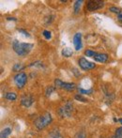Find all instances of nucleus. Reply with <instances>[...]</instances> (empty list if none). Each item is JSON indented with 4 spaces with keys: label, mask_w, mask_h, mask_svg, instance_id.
Returning <instances> with one entry per match:
<instances>
[{
    "label": "nucleus",
    "mask_w": 122,
    "mask_h": 138,
    "mask_svg": "<svg viewBox=\"0 0 122 138\" xmlns=\"http://www.w3.org/2000/svg\"><path fill=\"white\" fill-rule=\"evenodd\" d=\"M94 60L97 62H101V63H105L108 60V55L106 54H102V53H95V55H93Z\"/></svg>",
    "instance_id": "10"
},
{
    "label": "nucleus",
    "mask_w": 122,
    "mask_h": 138,
    "mask_svg": "<svg viewBox=\"0 0 122 138\" xmlns=\"http://www.w3.org/2000/svg\"><path fill=\"white\" fill-rule=\"evenodd\" d=\"M72 110H73V106L71 103H66L60 109H59V115L62 117H69L72 114Z\"/></svg>",
    "instance_id": "6"
},
{
    "label": "nucleus",
    "mask_w": 122,
    "mask_h": 138,
    "mask_svg": "<svg viewBox=\"0 0 122 138\" xmlns=\"http://www.w3.org/2000/svg\"><path fill=\"white\" fill-rule=\"evenodd\" d=\"M19 31H20V32H22V33H24V35H25V36H27V37H29V34H28L26 31H25V30H23V29H19Z\"/></svg>",
    "instance_id": "26"
},
{
    "label": "nucleus",
    "mask_w": 122,
    "mask_h": 138,
    "mask_svg": "<svg viewBox=\"0 0 122 138\" xmlns=\"http://www.w3.org/2000/svg\"><path fill=\"white\" fill-rule=\"evenodd\" d=\"M53 118L51 114L49 113H44L43 115L40 116L37 119L35 120L34 124H35L36 128L39 130H42L45 127H47L51 122H52Z\"/></svg>",
    "instance_id": "2"
},
{
    "label": "nucleus",
    "mask_w": 122,
    "mask_h": 138,
    "mask_svg": "<svg viewBox=\"0 0 122 138\" xmlns=\"http://www.w3.org/2000/svg\"><path fill=\"white\" fill-rule=\"evenodd\" d=\"M95 53L94 51H91V50H86L85 51V55H87V56H89V57H93V55H95Z\"/></svg>",
    "instance_id": "23"
},
{
    "label": "nucleus",
    "mask_w": 122,
    "mask_h": 138,
    "mask_svg": "<svg viewBox=\"0 0 122 138\" xmlns=\"http://www.w3.org/2000/svg\"><path fill=\"white\" fill-rule=\"evenodd\" d=\"M49 137L50 138H62V136H61L60 132H59L58 131H53L52 132L50 133Z\"/></svg>",
    "instance_id": "15"
},
{
    "label": "nucleus",
    "mask_w": 122,
    "mask_h": 138,
    "mask_svg": "<svg viewBox=\"0 0 122 138\" xmlns=\"http://www.w3.org/2000/svg\"><path fill=\"white\" fill-rule=\"evenodd\" d=\"M118 121H119V122H120V123H121V124H122V118H120V119H119V120H118Z\"/></svg>",
    "instance_id": "28"
},
{
    "label": "nucleus",
    "mask_w": 122,
    "mask_h": 138,
    "mask_svg": "<svg viewBox=\"0 0 122 138\" xmlns=\"http://www.w3.org/2000/svg\"><path fill=\"white\" fill-rule=\"evenodd\" d=\"M75 99H76V100H78V101H80V102H83V103H87V99H86V98H84L81 94H79V95H75Z\"/></svg>",
    "instance_id": "22"
},
{
    "label": "nucleus",
    "mask_w": 122,
    "mask_h": 138,
    "mask_svg": "<svg viewBox=\"0 0 122 138\" xmlns=\"http://www.w3.org/2000/svg\"><path fill=\"white\" fill-rule=\"evenodd\" d=\"M113 138H122V127H119L115 130V135Z\"/></svg>",
    "instance_id": "16"
},
{
    "label": "nucleus",
    "mask_w": 122,
    "mask_h": 138,
    "mask_svg": "<svg viewBox=\"0 0 122 138\" xmlns=\"http://www.w3.org/2000/svg\"><path fill=\"white\" fill-rule=\"evenodd\" d=\"M54 86L65 89L67 91H72L76 88V85L74 83H66V82H62L59 79H55L54 80Z\"/></svg>",
    "instance_id": "3"
},
{
    "label": "nucleus",
    "mask_w": 122,
    "mask_h": 138,
    "mask_svg": "<svg viewBox=\"0 0 122 138\" xmlns=\"http://www.w3.org/2000/svg\"><path fill=\"white\" fill-rule=\"evenodd\" d=\"M33 102H34V99H33L32 96H30V95L23 96L22 99H21V104H22L23 106H25V107L31 106L32 104H33Z\"/></svg>",
    "instance_id": "8"
},
{
    "label": "nucleus",
    "mask_w": 122,
    "mask_h": 138,
    "mask_svg": "<svg viewBox=\"0 0 122 138\" xmlns=\"http://www.w3.org/2000/svg\"><path fill=\"white\" fill-rule=\"evenodd\" d=\"M62 55L64 56H66V57H70V56H71V55H72V51L70 49H69V48H65L62 51Z\"/></svg>",
    "instance_id": "14"
},
{
    "label": "nucleus",
    "mask_w": 122,
    "mask_h": 138,
    "mask_svg": "<svg viewBox=\"0 0 122 138\" xmlns=\"http://www.w3.org/2000/svg\"><path fill=\"white\" fill-rule=\"evenodd\" d=\"M104 7V2L103 1H99V0H91L87 2V5L86 9L88 11H95L97 9H100Z\"/></svg>",
    "instance_id": "4"
},
{
    "label": "nucleus",
    "mask_w": 122,
    "mask_h": 138,
    "mask_svg": "<svg viewBox=\"0 0 122 138\" xmlns=\"http://www.w3.org/2000/svg\"><path fill=\"white\" fill-rule=\"evenodd\" d=\"M117 19H118V21L122 22V9H121V11L117 14Z\"/></svg>",
    "instance_id": "25"
},
{
    "label": "nucleus",
    "mask_w": 122,
    "mask_h": 138,
    "mask_svg": "<svg viewBox=\"0 0 122 138\" xmlns=\"http://www.w3.org/2000/svg\"><path fill=\"white\" fill-rule=\"evenodd\" d=\"M83 3V1L82 0H80V1H76L75 2V4H74V6H73V9H74V13L75 14H77L79 12V10H80V7H81V4Z\"/></svg>",
    "instance_id": "13"
},
{
    "label": "nucleus",
    "mask_w": 122,
    "mask_h": 138,
    "mask_svg": "<svg viewBox=\"0 0 122 138\" xmlns=\"http://www.w3.org/2000/svg\"><path fill=\"white\" fill-rule=\"evenodd\" d=\"M25 68V66H23L21 63H16L14 66H13V71H20Z\"/></svg>",
    "instance_id": "18"
},
{
    "label": "nucleus",
    "mask_w": 122,
    "mask_h": 138,
    "mask_svg": "<svg viewBox=\"0 0 122 138\" xmlns=\"http://www.w3.org/2000/svg\"><path fill=\"white\" fill-rule=\"evenodd\" d=\"M109 10L111 11V12H113V13H116V15L121 11V9H119V8H116V7H111Z\"/></svg>",
    "instance_id": "21"
},
{
    "label": "nucleus",
    "mask_w": 122,
    "mask_h": 138,
    "mask_svg": "<svg viewBox=\"0 0 122 138\" xmlns=\"http://www.w3.org/2000/svg\"><path fill=\"white\" fill-rule=\"evenodd\" d=\"M53 91H54V86H49L46 89V96H50Z\"/></svg>",
    "instance_id": "24"
},
{
    "label": "nucleus",
    "mask_w": 122,
    "mask_h": 138,
    "mask_svg": "<svg viewBox=\"0 0 122 138\" xmlns=\"http://www.w3.org/2000/svg\"><path fill=\"white\" fill-rule=\"evenodd\" d=\"M27 76L25 72H19L14 76V83L18 88H23L26 86Z\"/></svg>",
    "instance_id": "5"
},
{
    "label": "nucleus",
    "mask_w": 122,
    "mask_h": 138,
    "mask_svg": "<svg viewBox=\"0 0 122 138\" xmlns=\"http://www.w3.org/2000/svg\"><path fill=\"white\" fill-rule=\"evenodd\" d=\"M5 97H6V99L9 100V101H15L16 98H17V95H16V93H14V92H8V93H6Z\"/></svg>",
    "instance_id": "12"
},
{
    "label": "nucleus",
    "mask_w": 122,
    "mask_h": 138,
    "mask_svg": "<svg viewBox=\"0 0 122 138\" xmlns=\"http://www.w3.org/2000/svg\"><path fill=\"white\" fill-rule=\"evenodd\" d=\"M33 44L32 43H25V42H19L18 41H14L12 42V48L13 51L17 54L20 56H24L28 55L30 51L33 48Z\"/></svg>",
    "instance_id": "1"
},
{
    "label": "nucleus",
    "mask_w": 122,
    "mask_h": 138,
    "mask_svg": "<svg viewBox=\"0 0 122 138\" xmlns=\"http://www.w3.org/2000/svg\"><path fill=\"white\" fill-rule=\"evenodd\" d=\"M74 138H87V135L85 133V131H78L75 135H74Z\"/></svg>",
    "instance_id": "19"
},
{
    "label": "nucleus",
    "mask_w": 122,
    "mask_h": 138,
    "mask_svg": "<svg viewBox=\"0 0 122 138\" xmlns=\"http://www.w3.org/2000/svg\"><path fill=\"white\" fill-rule=\"evenodd\" d=\"M10 133H11V129L10 128H5L4 130L1 131L0 138H7Z\"/></svg>",
    "instance_id": "11"
},
{
    "label": "nucleus",
    "mask_w": 122,
    "mask_h": 138,
    "mask_svg": "<svg viewBox=\"0 0 122 138\" xmlns=\"http://www.w3.org/2000/svg\"><path fill=\"white\" fill-rule=\"evenodd\" d=\"M42 35H43V37L46 39V40H50L51 39V32L50 31H48V30H44L43 32H42Z\"/></svg>",
    "instance_id": "20"
},
{
    "label": "nucleus",
    "mask_w": 122,
    "mask_h": 138,
    "mask_svg": "<svg viewBox=\"0 0 122 138\" xmlns=\"http://www.w3.org/2000/svg\"><path fill=\"white\" fill-rule=\"evenodd\" d=\"M7 20H13V21H16L15 18H7Z\"/></svg>",
    "instance_id": "27"
},
{
    "label": "nucleus",
    "mask_w": 122,
    "mask_h": 138,
    "mask_svg": "<svg viewBox=\"0 0 122 138\" xmlns=\"http://www.w3.org/2000/svg\"><path fill=\"white\" fill-rule=\"evenodd\" d=\"M78 62H79L80 68L82 69H84V70H88V69H94V68L96 67L94 63L87 60V58H85V57H81V58L79 59Z\"/></svg>",
    "instance_id": "7"
},
{
    "label": "nucleus",
    "mask_w": 122,
    "mask_h": 138,
    "mask_svg": "<svg viewBox=\"0 0 122 138\" xmlns=\"http://www.w3.org/2000/svg\"><path fill=\"white\" fill-rule=\"evenodd\" d=\"M73 44H74L76 51H79L82 48V34L81 33H76L73 36Z\"/></svg>",
    "instance_id": "9"
},
{
    "label": "nucleus",
    "mask_w": 122,
    "mask_h": 138,
    "mask_svg": "<svg viewBox=\"0 0 122 138\" xmlns=\"http://www.w3.org/2000/svg\"><path fill=\"white\" fill-rule=\"evenodd\" d=\"M78 90L79 92H80V94L82 95V94H87V95H89V94H91L92 92H93V89H83V88H81V87H78Z\"/></svg>",
    "instance_id": "17"
}]
</instances>
